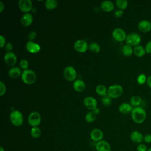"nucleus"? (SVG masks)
<instances>
[{
    "label": "nucleus",
    "mask_w": 151,
    "mask_h": 151,
    "mask_svg": "<svg viewBox=\"0 0 151 151\" xmlns=\"http://www.w3.org/2000/svg\"><path fill=\"white\" fill-rule=\"evenodd\" d=\"M131 117L133 121L137 124H142L146 118V110L141 106L133 107L131 112Z\"/></svg>",
    "instance_id": "1"
},
{
    "label": "nucleus",
    "mask_w": 151,
    "mask_h": 151,
    "mask_svg": "<svg viewBox=\"0 0 151 151\" xmlns=\"http://www.w3.org/2000/svg\"><path fill=\"white\" fill-rule=\"evenodd\" d=\"M21 78L25 84L29 85L35 83L37 79V75L35 71L32 70L28 69L22 72Z\"/></svg>",
    "instance_id": "2"
},
{
    "label": "nucleus",
    "mask_w": 151,
    "mask_h": 151,
    "mask_svg": "<svg viewBox=\"0 0 151 151\" xmlns=\"http://www.w3.org/2000/svg\"><path fill=\"white\" fill-rule=\"evenodd\" d=\"M125 41L126 44L132 47H136L140 44L142 41V38L140 35L137 32H130L127 35Z\"/></svg>",
    "instance_id": "3"
},
{
    "label": "nucleus",
    "mask_w": 151,
    "mask_h": 151,
    "mask_svg": "<svg viewBox=\"0 0 151 151\" xmlns=\"http://www.w3.org/2000/svg\"><path fill=\"white\" fill-rule=\"evenodd\" d=\"M9 119L11 123L15 126H20L24 122V117L21 112L18 110L12 111L9 115Z\"/></svg>",
    "instance_id": "4"
},
{
    "label": "nucleus",
    "mask_w": 151,
    "mask_h": 151,
    "mask_svg": "<svg viewBox=\"0 0 151 151\" xmlns=\"http://www.w3.org/2000/svg\"><path fill=\"white\" fill-rule=\"evenodd\" d=\"M123 88L120 84H113L107 89V96L110 98H117L122 96Z\"/></svg>",
    "instance_id": "5"
},
{
    "label": "nucleus",
    "mask_w": 151,
    "mask_h": 151,
    "mask_svg": "<svg viewBox=\"0 0 151 151\" xmlns=\"http://www.w3.org/2000/svg\"><path fill=\"white\" fill-rule=\"evenodd\" d=\"M63 75L64 78L68 81H75L77 77V71L76 68L71 65L65 67L63 71Z\"/></svg>",
    "instance_id": "6"
},
{
    "label": "nucleus",
    "mask_w": 151,
    "mask_h": 151,
    "mask_svg": "<svg viewBox=\"0 0 151 151\" xmlns=\"http://www.w3.org/2000/svg\"><path fill=\"white\" fill-rule=\"evenodd\" d=\"M41 121L40 114L37 111L31 112L28 117V122L32 127H38Z\"/></svg>",
    "instance_id": "7"
},
{
    "label": "nucleus",
    "mask_w": 151,
    "mask_h": 151,
    "mask_svg": "<svg viewBox=\"0 0 151 151\" xmlns=\"http://www.w3.org/2000/svg\"><path fill=\"white\" fill-rule=\"evenodd\" d=\"M113 38L119 42H122L126 40L127 34L126 32L121 28H116L112 31Z\"/></svg>",
    "instance_id": "8"
},
{
    "label": "nucleus",
    "mask_w": 151,
    "mask_h": 151,
    "mask_svg": "<svg viewBox=\"0 0 151 151\" xmlns=\"http://www.w3.org/2000/svg\"><path fill=\"white\" fill-rule=\"evenodd\" d=\"M83 104L84 106L90 111H94L97 108V101L95 98L91 96L85 97L83 100Z\"/></svg>",
    "instance_id": "9"
},
{
    "label": "nucleus",
    "mask_w": 151,
    "mask_h": 151,
    "mask_svg": "<svg viewBox=\"0 0 151 151\" xmlns=\"http://www.w3.org/2000/svg\"><path fill=\"white\" fill-rule=\"evenodd\" d=\"M74 48L78 52L83 53L88 49V44L83 40H78L74 42Z\"/></svg>",
    "instance_id": "10"
},
{
    "label": "nucleus",
    "mask_w": 151,
    "mask_h": 151,
    "mask_svg": "<svg viewBox=\"0 0 151 151\" xmlns=\"http://www.w3.org/2000/svg\"><path fill=\"white\" fill-rule=\"evenodd\" d=\"M4 61L6 64L10 67H14L17 61L16 55L12 51L6 52L4 57Z\"/></svg>",
    "instance_id": "11"
},
{
    "label": "nucleus",
    "mask_w": 151,
    "mask_h": 151,
    "mask_svg": "<svg viewBox=\"0 0 151 151\" xmlns=\"http://www.w3.org/2000/svg\"><path fill=\"white\" fill-rule=\"evenodd\" d=\"M18 5L19 9L25 13H28L32 8V3L31 0H19Z\"/></svg>",
    "instance_id": "12"
},
{
    "label": "nucleus",
    "mask_w": 151,
    "mask_h": 151,
    "mask_svg": "<svg viewBox=\"0 0 151 151\" xmlns=\"http://www.w3.org/2000/svg\"><path fill=\"white\" fill-rule=\"evenodd\" d=\"M25 48L27 51L31 54H37L41 50L40 45L32 41H28L26 43Z\"/></svg>",
    "instance_id": "13"
},
{
    "label": "nucleus",
    "mask_w": 151,
    "mask_h": 151,
    "mask_svg": "<svg viewBox=\"0 0 151 151\" xmlns=\"http://www.w3.org/2000/svg\"><path fill=\"white\" fill-rule=\"evenodd\" d=\"M130 140L137 144L142 143L144 139V136L142 133L137 130L133 131L130 134Z\"/></svg>",
    "instance_id": "14"
},
{
    "label": "nucleus",
    "mask_w": 151,
    "mask_h": 151,
    "mask_svg": "<svg viewBox=\"0 0 151 151\" xmlns=\"http://www.w3.org/2000/svg\"><path fill=\"white\" fill-rule=\"evenodd\" d=\"M137 27L141 32H149L151 29V22L147 19H142L138 23Z\"/></svg>",
    "instance_id": "15"
},
{
    "label": "nucleus",
    "mask_w": 151,
    "mask_h": 151,
    "mask_svg": "<svg viewBox=\"0 0 151 151\" xmlns=\"http://www.w3.org/2000/svg\"><path fill=\"white\" fill-rule=\"evenodd\" d=\"M103 137V133L99 129H94L91 130L90 133V138L94 142H99L102 140Z\"/></svg>",
    "instance_id": "16"
},
{
    "label": "nucleus",
    "mask_w": 151,
    "mask_h": 151,
    "mask_svg": "<svg viewBox=\"0 0 151 151\" xmlns=\"http://www.w3.org/2000/svg\"><path fill=\"white\" fill-rule=\"evenodd\" d=\"M33 21V15L28 12L25 13L21 18V23L24 27H28L31 25Z\"/></svg>",
    "instance_id": "17"
},
{
    "label": "nucleus",
    "mask_w": 151,
    "mask_h": 151,
    "mask_svg": "<svg viewBox=\"0 0 151 151\" xmlns=\"http://www.w3.org/2000/svg\"><path fill=\"white\" fill-rule=\"evenodd\" d=\"M97 151H110L111 146L109 142L106 140H101L97 142L96 145Z\"/></svg>",
    "instance_id": "18"
},
{
    "label": "nucleus",
    "mask_w": 151,
    "mask_h": 151,
    "mask_svg": "<svg viewBox=\"0 0 151 151\" xmlns=\"http://www.w3.org/2000/svg\"><path fill=\"white\" fill-rule=\"evenodd\" d=\"M100 7L105 12H111L114 9V4L111 1L106 0L101 2Z\"/></svg>",
    "instance_id": "19"
},
{
    "label": "nucleus",
    "mask_w": 151,
    "mask_h": 151,
    "mask_svg": "<svg viewBox=\"0 0 151 151\" xmlns=\"http://www.w3.org/2000/svg\"><path fill=\"white\" fill-rule=\"evenodd\" d=\"M21 69L19 67L14 66L11 67L8 71V76L14 79L19 78L20 76H21Z\"/></svg>",
    "instance_id": "20"
},
{
    "label": "nucleus",
    "mask_w": 151,
    "mask_h": 151,
    "mask_svg": "<svg viewBox=\"0 0 151 151\" xmlns=\"http://www.w3.org/2000/svg\"><path fill=\"white\" fill-rule=\"evenodd\" d=\"M133 107V106L128 103H122L120 104L119 107V111L120 113L123 114H126L131 113Z\"/></svg>",
    "instance_id": "21"
},
{
    "label": "nucleus",
    "mask_w": 151,
    "mask_h": 151,
    "mask_svg": "<svg viewBox=\"0 0 151 151\" xmlns=\"http://www.w3.org/2000/svg\"><path fill=\"white\" fill-rule=\"evenodd\" d=\"M73 88L77 92H82L85 90L86 84L84 81L81 79H76L73 84Z\"/></svg>",
    "instance_id": "22"
},
{
    "label": "nucleus",
    "mask_w": 151,
    "mask_h": 151,
    "mask_svg": "<svg viewBox=\"0 0 151 151\" xmlns=\"http://www.w3.org/2000/svg\"><path fill=\"white\" fill-rule=\"evenodd\" d=\"M146 53L145 48L140 45L136 46L133 48V54L138 57H143Z\"/></svg>",
    "instance_id": "23"
},
{
    "label": "nucleus",
    "mask_w": 151,
    "mask_h": 151,
    "mask_svg": "<svg viewBox=\"0 0 151 151\" xmlns=\"http://www.w3.org/2000/svg\"><path fill=\"white\" fill-rule=\"evenodd\" d=\"M96 93L100 96H105L107 95V89L103 84H99L96 87Z\"/></svg>",
    "instance_id": "24"
},
{
    "label": "nucleus",
    "mask_w": 151,
    "mask_h": 151,
    "mask_svg": "<svg viewBox=\"0 0 151 151\" xmlns=\"http://www.w3.org/2000/svg\"><path fill=\"white\" fill-rule=\"evenodd\" d=\"M122 51L123 54L126 57H130L133 53V48H132V46L128 44L124 45L122 47Z\"/></svg>",
    "instance_id": "25"
},
{
    "label": "nucleus",
    "mask_w": 151,
    "mask_h": 151,
    "mask_svg": "<svg viewBox=\"0 0 151 151\" xmlns=\"http://www.w3.org/2000/svg\"><path fill=\"white\" fill-rule=\"evenodd\" d=\"M97 113L94 111H90L86 114L84 119L85 120L87 123H93L95 121L96 117H97Z\"/></svg>",
    "instance_id": "26"
},
{
    "label": "nucleus",
    "mask_w": 151,
    "mask_h": 151,
    "mask_svg": "<svg viewBox=\"0 0 151 151\" xmlns=\"http://www.w3.org/2000/svg\"><path fill=\"white\" fill-rule=\"evenodd\" d=\"M45 7L47 9L52 10L57 8L58 2L55 0H46L45 1Z\"/></svg>",
    "instance_id": "27"
},
{
    "label": "nucleus",
    "mask_w": 151,
    "mask_h": 151,
    "mask_svg": "<svg viewBox=\"0 0 151 151\" xmlns=\"http://www.w3.org/2000/svg\"><path fill=\"white\" fill-rule=\"evenodd\" d=\"M142 98L139 96H133L130 99V104L134 107L140 106L142 103Z\"/></svg>",
    "instance_id": "28"
},
{
    "label": "nucleus",
    "mask_w": 151,
    "mask_h": 151,
    "mask_svg": "<svg viewBox=\"0 0 151 151\" xmlns=\"http://www.w3.org/2000/svg\"><path fill=\"white\" fill-rule=\"evenodd\" d=\"M88 50L93 53H98L100 50V46L97 42H91L88 44Z\"/></svg>",
    "instance_id": "29"
},
{
    "label": "nucleus",
    "mask_w": 151,
    "mask_h": 151,
    "mask_svg": "<svg viewBox=\"0 0 151 151\" xmlns=\"http://www.w3.org/2000/svg\"><path fill=\"white\" fill-rule=\"evenodd\" d=\"M115 4L119 9L124 10L128 6V1L127 0H116Z\"/></svg>",
    "instance_id": "30"
},
{
    "label": "nucleus",
    "mask_w": 151,
    "mask_h": 151,
    "mask_svg": "<svg viewBox=\"0 0 151 151\" xmlns=\"http://www.w3.org/2000/svg\"><path fill=\"white\" fill-rule=\"evenodd\" d=\"M31 136L34 138H38L41 134V129L38 127H32L30 131Z\"/></svg>",
    "instance_id": "31"
},
{
    "label": "nucleus",
    "mask_w": 151,
    "mask_h": 151,
    "mask_svg": "<svg viewBox=\"0 0 151 151\" xmlns=\"http://www.w3.org/2000/svg\"><path fill=\"white\" fill-rule=\"evenodd\" d=\"M137 80V83L139 85H143V84L146 83V80H147L146 76L143 73L140 74L137 77V80Z\"/></svg>",
    "instance_id": "32"
},
{
    "label": "nucleus",
    "mask_w": 151,
    "mask_h": 151,
    "mask_svg": "<svg viewBox=\"0 0 151 151\" xmlns=\"http://www.w3.org/2000/svg\"><path fill=\"white\" fill-rule=\"evenodd\" d=\"M19 68L22 70H23V71L28 70V67H29V63L28 61L26 59H22L20 60L19 63Z\"/></svg>",
    "instance_id": "33"
},
{
    "label": "nucleus",
    "mask_w": 151,
    "mask_h": 151,
    "mask_svg": "<svg viewBox=\"0 0 151 151\" xmlns=\"http://www.w3.org/2000/svg\"><path fill=\"white\" fill-rule=\"evenodd\" d=\"M101 103L104 106H109L110 105V104L111 103V98H110L109 96L106 95V96H103V97H101Z\"/></svg>",
    "instance_id": "34"
},
{
    "label": "nucleus",
    "mask_w": 151,
    "mask_h": 151,
    "mask_svg": "<svg viewBox=\"0 0 151 151\" xmlns=\"http://www.w3.org/2000/svg\"><path fill=\"white\" fill-rule=\"evenodd\" d=\"M6 91V87L5 84V83L2 81H0V96H4Z\"/></svg>",
    "instance_id": "35"
},
{
    "label": "nucleus",
    "mask_w": 151,
    "mask_h": 151,
    "mask_svg": "<svg viewBox=\"0 0 151 151\" xmlns=\"http://www.w3.org/2000/svg\"><path fill=\"white\" fill-rule=\"evenodd\" d=\"M147 149H148V148H147V146L143 143L138 144L137 146V147H136L137 151H147Z\"/></svg>",
    "instance_id": "36"
},
{
    "label": "nucleus",
    "mask_w": 151,
    "mask_h": 151,
    "mask_svg": "<svg viewBox=\"0 0 151 151\" xmlns=\"http://www.w3.org/2000/svg\"><path fill=\"white\" fill-rule=\"evenodd\" d=\"M123 13H124L123 10L118 8V9H116V10L114 11L113 14H114V17H117V18H119V17H121L123 15Z\"/></svg>",
    "instance_id": "37"
},
{
    "label": "nucleus",
    "mask_w": 151,
    "mask_h": 151,
    "mask_svg": "<svg viewBox=\"0 0 151 151\" xmlns=\"http://www.w3.org/2000/svg\"><path fill=\"white\" fill-rule=\"evenodd\" d=\"M36 37H37V32L34 31H31L28 35V38L29 40V41H33V40L36 38Z\"/></svg>",
    "instance_id": "38"
},
{
    "label": "nucleus",
    "mask_w": 151,
    "mask_h": 151,
    "mask_svg": "<svg viewBox=\"0 0 151 151\" xmlns=\"http://www.w3.org/2000/svg\"><path fill=\"white\" fill-rule=\"evenodd\" d=\"M145 51L147 54H151V40L149 41L145 45Z\"/></svg>",
    "instance_id": "39"
},
{
    "label": "nucleus",
    "mask_w": 151,
    "mask_h": 151,
    "mask_svg": "<svg viewBox=\"0 0 151 151\" xmlns=\"http://www.w3.org/2000/svg\"><path fill=\"white\" fill-rule=\"evenodd\" d=\"M5 49L6 52H11L13 49V45L11 42H7L5 45Z\"/></svg>",
    "instance_id": "40"
},
{
    "label": "nucleus",
    "mask_w": 151,
    "mask_h": 151,
    "mask_svg": "<svg viewBox=\"0 0 151 151\" xmlns=\"http://www.w3.org/2000/svg\"><path fill=\"white\" fill-rule=\"evenodd\" d=\"M6 39L3 35H0V47L3 48L6 44Z\"/></svg>",
    "instance_id": "41"
},
{
    "label": "nucleus",
    "mask_w": 151,
    "mask_h": 151,
    "mask_svg": "<svg viewBox=\"0 0 151 151\" xmlns=\"http://www.w3.org/2000/svg\"><path fill=\"white\" fill-rule=\"evenodd\" d=\"M143 141L146 143H151V134H146L144 136Z\"/></svg>",
    "instance_id": "42"
},
{
    "label": "nucleus",
    "mask_w": 151,
    "mask_h": 151,
    "mask_svg": "<svg viewBox=\"0 0 151 151\" xmlns=\"http://www.w3.org/2000/svg\"><path fill=\"white\" fill-rule=\"evenodd\" d=\"M146 84H147V86H148L149 88H151V75L147 77Z\"/></svg>",
    "instance_id": "43"
},
{
    "label": "nucleus",
    "mask_w": 151,
    "mask_h": 151,
    "mask_svg": "<svg viewBox=\"0 0 151 151\" xmlns=\"http://www.w3.org/2000/svg\"><path fill=\"white\" fill-rule=\"evenodd\" d=\"M5 8V5L2 1H0V12H2Z\"/></svg>",
    "instance_id": "44"
},
{
    "label": "nucleus",
    "mask_w": 151,
    "mask_h": 151,
    "mask_svg": "<svg viewBox=\"0 0 151 151\" xmlns=\"http://www.w3.org/2000/svg\"><path fill=\"white\" fill-rule=\"evenodd\" d=\"M0 149H1V151H5L4 149V148H3L2 146L0 147Z\"/></svg>",
    "instance_id": "45"
},
{
    "label": "nucleus",
    "mask_w": 151,
    "mask_h": 151,
    "mask_svg": "<svg viewBox=\"0 0 151 151\" xmlns=\"http://www.w3.org/2000/svg\"><path fill=\"white\" fill-rule=\"evenodd\" d=\"M147 151H151V147H149Z\"/></svg>",
    "instance_id": "46"
},
{
    "label": "nucleus",
    "mask_w": 151,
    "mask_h": 151,
    "mask_svg": "<svg viewBox=\"0 0 151 151\" xmlns=\"http://www.w3.org/2000/svg\"><path fill=\"white\" fill-rule=\"evenodd\" d=\"M150 95H151V91H150Z\"/></svg>",
    "instance_id": "47"
}]
</instances>
